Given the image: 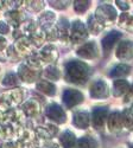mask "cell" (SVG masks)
Wrapping results in <instances>:
<instances>
[{
  "instance_id": "7a4b0ae2",
  "label": "cell",
  "mask_w": 133,
  "mask_h": 148,
  "mask_svg": "<svg viewBox=\"0 0 133 148\" xmlns=\"http://www.w3.org/2000/svg\"><path fill=\"white\" fill-rule=\"evenodd\" d=\"M23 92L20 89H11L0 95V109L3 112L10 110V108L16 107L21 102Z\"/></svg>"
},
{
  "instance_id": "ab89813d",
  "label": "cell",
  "mask_w": 133,
  "mask_h": 148,
  "mask_svg": "<svg viewBox=\"0 0 133 148\" xmlns=\"http://www.w3.org/2000/svg\"><path fill=\"white\" fill-rule=\"evenodd\" d=\"M116 5H118L120 8H121L123 11H127V10L130 8V5H128L126 1H120V0H118V1H116Z\"/></svg>"
},
{
  "instance_id": "d6986e66",
  "label": "cell",
  "mask_w": 133,
  "mask_h": 148,
  "mask_svg": "<svg viewBox=\"0 0 133 148\" xmlns=\"http://www.w3.org/2000/svg\"><path fill=\"white\" fill-rule=\"evenodd\" d=\"M131 87H130V83L126 79H116L113 83V94L116 97H120L125 94H127L130 91Z\"/></svg>"
},
{
  "instance_id": "9a60e30c",
  "label": "cell",
  "mask_w": 133,
  "mask_h": 148,
  "mask_svg": "<svg viewBox=\"0 0 133 148\" xmlns=\"http://www.w3.org/2000/svg\"><path fill=\"white\" fill-rule=\"evenodd\" d=\"M23 112L25 113V115L29 116V117H36V116H38L39 113H41V106H39L38 101L29 100L28 102L24 103Z\"/></svg>"
},
{
  "instance_id": "1f68e13d",
  "label": "cell",
  "mask_w": 133,
  "mask_h": 148,
  "mask_svg": "<svg viewBox=\"0 0 133 148\" xmlns=\"http://www.w3.org/2000/svg\"><path fill=\"white\" fill-rule=\"evenodd\" d=\"M123 119H124V126L127 129H133V114L130 109L125 110L123 114Z\"/></svg>"
},
{
  "instance_id": "277c9868",
  "label": "cell",
  "mask_w": 133,
  "mask_h": 148,
  "mask_svg": "<svg viewBox=\"0 0 133 148\" xmlns=\"http://www.w3.org/2000/svg\"><path fill=\"white\" fill-rule=\"evenodd\" d=\"M95 17L98 18L103 25L106 23H112L116 18V11L111 5H101L95 12Z\"/></svg>"
},
{
  "instance_id": "b9f144b4",
  "label": "cell",
  "mask_w": 133,
  "mask_h": 148,
  "mask_svg": "<svg viewBox=\"0 0 133 148\" xmlns=\"http://www.w3.org/2000/svg\"><path fill=\"white\" fill-rule=\"evenodd\" d=\"M46 148H58V146L57 145H55V143H50V145H48V147Z\"/></svg>"
},
{
  "instance_id": "f1b7e54d",
  "label": "cell",
  "mask_w": 133,
  "mask_h": 148,
  "mask_svg": "<svg viewBox=\"0 0 133 148\" xmlns=\"http://www.w3.org/2000/svg\"><path fill=\"white\" fill-rule=\"evenodd\" d=\"M45 38H46V34H45L44 31H37L36 30L30 36V40L34 46H41L43 44V42L45 40Z\"/></svg>"
},
{
  "instance_id": "5b68a950",
  "label": "cell",
  "mask_w": 133,
  "mask_h": 148,
  "mask_svg": "<svg viewBox=\"0 0 133 148\" xmlns=\"http://www.w3.org/2000/svg\"><path fill=\"white\" fill-rule=\"evenodd\" d=\"M83 101V95L75 89H67L63 92V103L67 108H72Z\"/></svg>"
},
{
  "instance_id": "4dcf8cb0",
  "label": "cell",
  "mask_w": 133,
  "mask_h": 148,
  "mask_svg": "<svg viewBox=\"0 0 133 148\" xmlns=\"http://www.w3.org/2000/svg\"><path fill=\"white\" fill-rule=\"evenodd\" d=\"M44 76H45L48 79L57 81V79H59V71H58L55 66H50V68H48V69L44 71Z\"/></svg>"
},
{
  "instance_id": "ffe728a7",
  "label": "cell",
  "mask_w": 133,
  "mask_h": 148,
  "mask_svg": "<svg viewBox=\"0 0 133 148\" xmlns=\"http://www.w3.org/2000/svg\"><path fill=\"white\" fill-rule=\"evenodd\" d=\"M38 21H39V25L42 26V29L44 31H48L49 29L52 27V24L55 21V14L52 12H45V13L41 14Z\"/></svg>"
},
{
  "instance_id": "ba28073f",
  "label": "cell",
  "mask_w": 133,
  "mask_h": 148,
  "mask_svg": "<svg viewBox=\"0 0 133 148\" xmlns=\"http://www.w3.org/2000/svg\"><path fill=\"white\" fill-rule=\"evenodd\" d=\"M110 95L107 83L103 81H96L90 87V96L93 98H107Z\"/></svg>"
},
{
  "instance_id": "d4e9b609",
  "label": "cell",
  "mask_w": 133,
  "mask_h": 148,
  "mask_svg": "<svg viewBox=\"0 0 133 148\" xmlns=\"http://www.w3.org/2000/svg\"><path fill=\"white\" fill-rule=\"evenodd\" d=\"M37 89L39 91H42L43 94L45 95H49V96H54L56 94V88H55V85L50 82H48V81H41L37 83Z\"/></svg>"
},
{
  "instance_id": "8992f818",
  "label": "cell",
  "mask_w": 133,
  "mask_h": 148,
  "mask_svg": "<svg viewBox=\"0 0 133 148\" xmlns=\"http://www.w3.org/2000/svg\"><path fill=\"white\" fill-rule=\"evenodd\" d=\"M108 117V108L98 107L93 110V126L95 129H102L105 127L106 120Z\"/></svg>"
},
{
  "instance_id": "30bf717a",
  "label": "cell",
  "mask_w": 133,
  "mask_h": 148,
  "mask_svg": "<svg viewBox=\"0 0 133 148\" xmlns=\"http://www.w3.org/2000/svg\"><path fill=\"white\" fill-rule=\"evenodd\" d=\"M38 76H39L38 70H33L28 65H20L18 68V77L21 78L24 82H28V83L34 82L38 78Z\"/></svg>"
},
{
  "instance_id": "d590c367",
  "label": "cell",
  "mask_w": 133,
  "mask_h": 148,
  "mask_svg": "<svg viewBox=\"0 0 133 148\" xmlns=\"http://www.w3.org/2000/svg\"><path fill=\"white\" fill-rule=\"evenodd\" d=\"M0 148H21V145L16 142H6L0 146Z\"/></svg>"
},
{
  "instance_id": "8fae6325",
  "label": "cell",
  "mask_w": 133,
  "mask_h": 148,
  "mask_svg": "<svg viewBox=\"0 0 133 148\" xmlns=\"http://www.w3.org/2000/svg\"><path fill=\"white\" fill-rule=\"evenodd\" d=\"M77 56L86 58V59H94L98 56V49H96V44L94 42H89L86 43L84 45H82L79 50L76 51Z\"/></svg>"
},
{
  "instance_id": "60d3db41",
  "label": "cell",
  "mask_w": 133,
  "mask_h": 148,
  "mask_svg": "<svg viewBox=\"0 0 133 148\" xmlns=\"http://www.w3.org/2000/svg\"><path fill=\"white\" fill-rule=\"evenodd\" d=\"M6 46V39L4 38V37L0 36V52L3 51V49Z\"/></svg>"
},
{
  "instance_id": "7402d4cb",
  "label": "cell",
  "mask_w": 133,
  "mask_h": 148,
  "mask_svg": "<svg viewBox=\"0 0 133 148\" xmlns=\"http://www.w3.org/2000/svg\"><path fill=\"white\" fill-rule=\"evenodd\" d=\"M103 27H105V25L95 16L89 17V19H88V30L93 34H99L103 30Z\"/></svg>"
},
{
  "instance_id": "7c38bea8",
  "label": "cell",
  "mask_w": 133,
  "mask_h": 148,
  "mask_svg": "<svg viewBox=\"0 0 133 148\" xmlns=\"http://www.w3.org/2000/svg\"><path fill=\"white\" fill-rule=\"evenodd\" d=\"M124 127V119H123V114L115 112L113 114H111L108 116V128L112 133H119Z\"/></svg>"
},
{
  "instance_id": "3957f363",
  "label": "cell",
  "mask_w": 133,
  "mask_h": 148,
  "mask_svg": "<svg viewBox=\"0 0 133 148\" xmlns=\"http://www.w3.org/2000/svg\"><path fill=\"white\" fill-rule=\"evenodd\" d=\"M88 37V32L86 30L84 24L81 23L80 20H75L71 25L70 30V39L72 43H81L83 40H86Z\"/></svg>"
},
{
  "instance_id": "6da1fadb",
  "label": "cell",
  "mask_w": 133,
  "mask_h": 148,
  "mask_svg": "<svg viewBox=\"0 0 133 148\" xmlns=\"http://www.w3.org/2000/svg\"><path fill=\"white\" fill-rule=\"evenodd\" d=\"M89 66L81 60H71L65 65V79L75 83L83 84L88 79Z\"/></svg>"
},
{
  "instance_id": "d6a6232c",
  "label": "cell",
  "mask_w": 133,
  "mask_h": 148,
  "mask_svg": "<svg viewBox=\"0 0 133 148\" xmlns=\"http://www.w3.org/2000/svg\"><path fill=\"white\" fill-rule=\"evenodd\" d=\"M90 3L89 1H84V0H80V1H75L74 4V7H75V11L77 13H83L88 7H89Z\"/></svg>"
},
{
  "instance_id": "ac0fdd59",
  "label": "cell",
  "mask_w": 133,
  "mask_h": 148,
  "mask_svg": "<svg viewBox=\"0 0 133 148\" xmlns=\"http://www.w3.org/2000/svg\"><path fill=\"white\" fill-rule=\"evenodd\" d=\"M89 115L87 112H77L75 115H74V120H72V122H74L75 127L80 128V129H86L88 128L89 126Z\"/></svg>"
},
{
  "instance_id": "ee69618b",
  "label": "cell",
  "mask_w": 133,
  "mask_h": 148,
  "mask_svg": "<svg viewBox=\"0 0 133 148\" xmlns=\"http://www.w3.org/2000/svg\"><path fill=\"white\" fill-rule=\"evenodd\" d=\"M130 148H133V146H131V147H130Z\"/></svg>"
},
{
  "instance_id": "52a82bcc",
  "label": "cell",
  "mask_w": 133,
  "mask_h": 148,
  "mask_svg": "<svg viewBox=\"0 0 133 148\" xmlns=\"http://www.w3.org/2000/svg\"><path fill=\"white\" fill-rule=\"evenodd\" d=\"M46 116H48V119H50L51 121H54L56 123H63L67 120L64 110L56 103H52L46 108Z\"/></svg>"
},
{
  "instance_id": "5bb4252c",
  "label": "cell",
  "mask_w": 133,
  "mask_h": 148,
  "mask_svg": "<svg viewBox=\"0 0 133 148\" xmlns=\"http://www.w3.org/2000/svg\"><path fill=\"white\" fill-rule=\"evenodd\" d=\"M14 50L19 56H28L31 53V44L29 42L28 38H25V37H21V38L17 39L16 44H14Z\"/></svg>"
},
{
  "instance_id": "44dd1931",
  "label": "cell",
  "mask_w": 133,
  "mask_h": 148,
  "mask_svg": "<svg viewBox=\"0 0 133 148\" xmlns=\"http://www.w3.org/2000/svg\"><path fill=\"white\" fill-rule=\"evenodd\" d=\"M6 18L10 24H12L13 26H18L19 24L24 20V14L23 12L17 11V10H11L6 13Z\"/></svg>"
},
{
  "instance_id": "2e32d148",
  "label": "cell",
  "mask_w": 133,
  "mask_h": 148,
  "mask_svg": "<svg viewBox=\"0 0 133 148\" xmlns=\"http://www.w3.org/2000/svg\"><path fill=\"white\" fill-rule=\"evenodd\" d=\"M42 59L44 63H52V62H55L57 59V50H56V47L54 45H46L44 46V49L39 52Z\"/></svg>"
},
{
  "instance_id": "484cf974",
  "label": "cell",
  "mask_w": 133,
  "mask_h": 148,
  "mask_svg": "<svg viewBox=\"0 0 133 148\" xmlns=\"http://www.w3.org/2000/svg\"><path fill=\"white\" fill-rule=\"evenodd\" d=\"M59 141H61V145L64 148H71V147H74V145L76 142V139H75L74 133H71L70 130H67V132H64L62 134Z\"/></svg>"
},
{
  "instance_id": "74e56055",
  "label": "cell",
  "mask_w": 133,
  "mask_h": 148,
  "mask_svg": "<svg viewBox=\"0 0 133 148\" xmlns=\"http://www.w3.org/2000/svg\"><path fill=\"white\" fill-rule=\"evenodd\" d=\"M30 6H32L36 11H38V10L43 8L44 4H43V1H30Z\"/></svg>"
},
{
  "instance_id": "f35d334b",
  "label": "cell",
  "mask_w": 133,
  "mask_h": 148,
  "mask_svg": "<svg viewBox=\"0 0 133 148\" xmlns=\"http://www.w3.org/2000/svg\"><path fill=\"white\" fill-rule=\"evenodd\" d=\"M125 102H126V103H132V104H133V85L131 87L130 91L127 92V96H126V98H125Z\"/></svg>"
},
{
  "instance_id": "cb8c5ba5",
  "label": "cell",
  "mask_w": 133,
  "mask_h": 148,
  "mask_svg": "<svg viewBox=\"0 0 133 148\" xmlns=\"http://www.w3.org/2000/svg\"><path fill=\"white\" fill-rule=\"evenodd\" d=\"M43 64H44V62H43L41 55L37 52H32L28 58V66L33 70H38Z\"/></svg>"
},
{
  "instance_id": "f546056e",
  "label": "cell",
  "mask_w": 133,
  "mask_h": 148,
  "mask_svg": "<svg viewBox=\"0 0 133 148\" xmlns=\"http://www.w3.org/2000/svg\"><path fill=\"white\" fill-rule=\"evenodd\" d=\"M76 148H96V142L90 136H83L77 141Z\"/></svg>"
},
{
  "instance_id": "8d00e7d4",
  "label": "cell",
  "mask_w": 133,
  "mask_h": 148,
  "mask_svg": "<svg viewBox=\"0 0 133 148\" xmlns=\"http://www.w3.org/2000/svg\"><path fill=\"white\" fill-rule=\"evenodd\" d=\"M7 53H8V57H10L12 60H17V59H18V55H17V52H16V50H14V47H10L8 51H7Z\"/></svg>"
},
{
  "instance_id": "603a6c76",
  "label": "cell",
  "mask_w": 133,
  "mask_h": 148,
  "mask_svg": "<svg viewBox=\"0 0 133 148\" xmlns=\"http://www.w3.org/2000/svg\"><path fill=\"white\" fill-rule=\"evenodd\" d=\"M131 71V66L127 64H119L116 65L112 71H111V76L114 78H123L126 77Z\"/></svg>"
},
{
  "instance_id": "836d02e7",
  "label": "cell",
  "mask_w": 133,
  "mask_h": 148,
  "mask_svg": "<svg viewBox=\"0 0 133 148\" xmlns=\"http://www.w3.org/2000/svg\"><path fill=\"white\" fill-rule=\"evenodd\" d=\"M50 5L54 6L55 8H65L69 3L68 1H50Z\"/></svg>"
},
{
  "instance_id": "4fadbf2b",
  "label": "cell",
  "mask_w": 133,
  "mask_h": 148,
  "mask_svg": "<svg viewBox=\"0 0 133 148\" xmlns=\"http://www.w3.org/2000/svg\"><path fill=\"white\" fill-rule=\"evenodd\" d=\"M123 34L121 32H119V31H112L108 33L105 38L102 39V47H103V50L106 52H110L112 50V47L114 46V44L121 38Z\"/></svg>"
},
{
  "instance_id": "83f0119b",
  "label": "cell",
  "mask_w": 133,
  "mask_h": 148,
  "mask_svg": "<svg viewBox=\"0 0 133 148\" xmlns=\"http://www.w3.org/2000/svg\"><path fill=\"white\" fill-rule=\"evenodd\" d=\"M19 83L18 81V76L13 72H8L5 75V77L3 78L1 81V84L4 87H7V88H12V87H17Z\"/></svg>"
},
{
  "instance_id": "7bdbcfd3",
  "label": "cell",
  "mask_w": 133,
  "mask_h": 148,
  "mask_svg": "<svg viewBox=\"0 0 133 148\" xmlns=\"http://www.w3.org/2000/svg\"><path fill=\"white\" fill-rule=\"evenodd\" d=\"M131 110V112H132V114H133V107H132V109H130Z\"/></svg>"
},
{
  "instance_id": "e575fe53",
  "label": "cell",
  "mask_w": 133,
  "mask_h": 148,
  "mask_svg": "<svg viewBox=\"0 0 133 148\" xmlns=\"http://www.w3.org/2000/svg\"><path fill=\"white\" fill-rule=\"evenodd\" d=\"M10 30V26L6 21H0V34H5Z\"/></svg>"
},
{
  "instance_id": "e0dca14e",
  "label": "cell",
  "mask_w": 133,
  "mask_h": 148,
  "mask_svg": "<svg viewBox=\"0 0 133 148\" xmlns=\"http://www.w3.org/2000/svg\"><path fill=\"white\" fill-rule=\"evenodd\" d=\"M16 134V129L14 126H12V122L8 121H0V139H11L13 135Z\"/></svg>"
},
{
  "instance_id": "9c48e42d",
  "label": "cell",
  "mask_w": 133,
  "mask_h": 148,
  "mask_svg": "<svg viewBox=\"0 0 133 148\" xmlns=\"http://www.w3.org/2000/svg\"><path fill=\"white\" fill-rule=\"evenodd\" d=\"M115 55L119 59H132L133 58V42L123 40L119 44Z\"/></svg>"
},
{
  "instance_id": "4316f807",
  "label": "cell",
  "mask_w": 133,
  "mask_h": 148,
  "mask_svg": "<svg viewBox=\"0 0 133 148\" xmlns=\"http://www.w3.org/2000/svg\"><path fill=\"white\" fill-rule=\"evenodd\" d=\"M56 30L58 32V38L65 40L68 38V30H69V23L65 19H61V21H58L56 25Z\"/></svg>"
}]
</instances>
